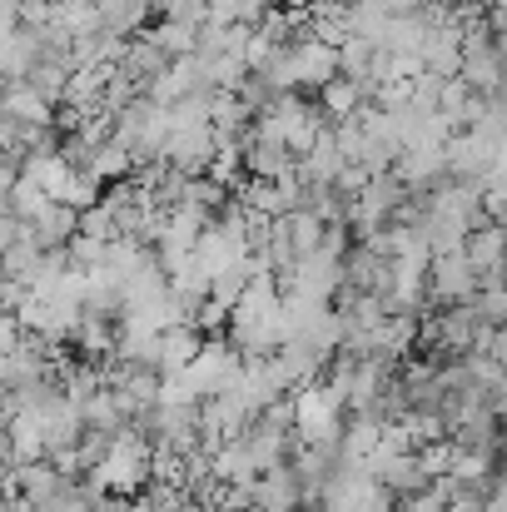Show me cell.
Masks as SVG:
<instances>
[{
  "label": "cell",
  "instance_id": "obj_1",
  "mask_svg": "<svg viewBox=\"0 0 507 512\" xmlns=\"http://www.w3.org/2000/svg\"><path fill=\"white\" fill-rule=\"evenodd\" d=\"M80 478H85L95 493H125V498H135V493L150 483V438H145L135 423H125L120 433H110L105 458H100L95 468H85Z\"/></svg>",
  "mask_w": 507,
  "mask_h": 512
},
{
  "label": "cell",
  "instance_id": "obj_2",
  "mask_svg": "<svg viewBox=\"0 0 507 512\" xmlns=\"http://www.w3.org/2000/svg\"><path fill=\"white\" fill-rule=\"evenodd\" d=\"M289 408H294V443H309V448H338V428H343V398H338L329 383H299L289 393Z\"/></svg>",
  "mask_w": 507,
  "mask_h": 512
},
{
  "label": "cell",
  "instance_id": "obj_3",
  "mask_svg": "<svg viewBox=\"0 0 507 512\" xmlns=\"http://www.w3.org/2000/svg\"><path fill=\"white\" fill-rule=\"evenodd\" d=\"M319 512H393V493H383L363 463H343L338 458L329 478L319 483Z\"/></svg>",
  "mask_w": 507,
  "mask_h": 512
},
{
  "label": "cell",
  "instance_id": "obj_4",
  "mask_svg": "<svg viewBox=\"0 0 507 512\" xmlns=\"http://www.w3.org/2000/svg\"><path fill=\"white\" fill-rule=\"evenodd\" d=\"M239 368H244V353L234 348L229 339H219V334H209V339H199L194 348V358L184 363V373L194 378V388H199V398H214V393H224V388H234V378H239Z\"/></svg>",
  "mask_w": 507,
  "mask_h": 512
},
{
  "label": "cell",
  "instance_id": "obj_5",
  "mask_svg": "<svg viewBox=\"0 0 507 512\" xmlns=\"http://www.w3.org/2000/svg\"><path fill=\"white\" fill-rule=\"evenodd\" d=\"M423 284H428V299H433V304H463V299H473V289H478V279H473L463 249H453V254H433Z\"/></svg>",
  "mask_w": 507,
  "mask_h": 512
},
{
  "label": "cell",
  "instance_id": "obj_6",
  "mask_svg": "<svg viewBox=\"0 0 507 512\" xmlns=\"http://www.w3.org/2000/svg\"><path fill=\"white\" fill-rule=\"evenodd\" d=\"M319 100H324V115L343 125V120H353L358 110H363V100H368V90L358 85V80H348V75H334L329 85H319Z\"/></svg>",
  "mask_w": 507,
  "mask_h": 512
},
{
  "label": "cell",
  "instance_id": "obj_7",
  "mask_svg": "<svg viewBox=\"0 0 507 512\" xmlns=\"http://www.w3.org/2000/svg\"><path fill=\"white\" fill-rule=\"evenodd\" d=\"M75 224H80V209H70V204H50L40 219H30L25 229L45 244V249H65L70 244V234H75Z\"/></svg>",
  "mask_w": 507,
  "mask_h": 512
},
{
  "label": "cell",
  "instance_id": "obj_8",
  "mask_svg": "<svg viewBox=\"0 0 507 512\" xmlns=\"http://www.w3.org/2000/svg\"><path fill=\"white\" fill-rule=\"evenodd\" d=\"M403 512H448V503H443V498H438L433 488H418V493H408Z\"/></svg>",
  "mask_w": 507,
  "mask_h": 512
},
{
  "label": "cell",
  "instance_id": "obj_9",
  "mask_svg": "<svg viewBox=\"0 0 507 512\" xmlns=\"http://www.w3.org/2000/svg\"><path fill=\"white\" fill-rule=\"evenodd\" d=\"M199 512H224V508H199Z\"/></svg>",
  "mask_w": 507,
  "mask_h": 512
}]
</instances>
